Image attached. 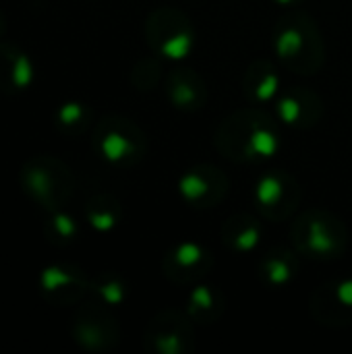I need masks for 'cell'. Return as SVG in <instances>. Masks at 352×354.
<instances>
[{
    "mask_svg": "<svg viewBox=\"0 0 352 354\" xmlns=\"http://www.w3.org/2000/svg\"><path fill=\"white\" fill-rule=\"evenodd\" d=\"M295 249L286 247H274L270 249L257 263V276L263 286L270 288H286L297 272H299V259Z\"/></svg>",
    "mask_w": 352,
    "mask_h": 354,
    "instance_id": "obj_15",
    "label": "cell"
},
{
    "mask_svg": "<svg viewBox=\"0 0 352 354\" xmlns=\"http://www.w3.org/2000/svg\"><path fill=\"white\" fill-rule=\"evenodd\" d=\"M168 102L180 112H199L207 104L205 79L193 68H174L164 83Z\"/></svg>",
    "mask_w": 352,
    "mask_h": 354,
    "instance_id": "obj_12",
    "label": "cell"
},
{
    "mask_svg": "<svg viewBox=\"0 0 352 354\" xmlns=\"http://www.w3.org/2000/svg\"><path fill=\"white\" fill-rule=\"evenodd\" d=\"M311 317L328 328L352 326V280H332L313 290Z\"/></svg>",
    "mask_w": 352,
    "mask_h": 354,
    "instance_id": "obj_11",
    "label": "cell"
},
{
    "mask_svg": "<svg viewBox=\"0 0 352 354\" xmlns=\"http://www.w3.org/2000/svg\"><path fill=\"white\" fill-rule=\"evenodd\" d=\"M230 191V178L214 164H195L178 178V193L191 207L210 209L220 205Z\"/></svg>",
    "mask_w": 352,
    "mask_h": 354,
    "instance_id": "obj_8",
    "label": "cell"
},
{
    "mask_svg": "<svg viewBox=\"0 0 352 354\" xmlns=\"http://www.w3.org/2000/svg\"><path fill=\"white\" fill-rule=\"evenodd\" d=\"M216 259L207 247L195 241H183L162 257V274L176 286L199 284L214 268Z\"/></svg>",
    "mask_w": 352,
    "mask_h": 354,
    "instance_id": "obj_9",
    "label": "cell"
},
{
    "mask_svg": "<svg viewBox=\"0 0 352 354\" xmlns=\"http://www.w3.org/2000/svg\"><path fill=\"white\" fill-rule=\"evenodd\" d=\"M185 311L189 313V317L195 324H201V326L218 324L226 311V297L220 288L199 282L189 292V301H187Z\"/></svg>",
    "mask_w": 352,
    "mask_h": 354,
    "instance_id": "obj_16",
    "label": "cell"
},
{
    "mask_svg": "<svg viewBox=\"0 0 352 354\" xmlns=\"http://www.w3.org/2000/svg\"><path fill=\"white\" fill-rule=\"evenodd\" d=\"M187 311L164 309L147 326L145 351L156 354H191L195 351V328Z\"/></svg>",
    "mask_w": 352,
    "mask_h": 354,
    "instance_id": "obj_7",
    "label": "cell"
},
{
    "mask_svg": "<svg viewBox=\"0 0 352 354\" xmlns=\"http://www.w3.org/2000/svg\"><path fill=\"white\" fill-rule=\"evenodd\" d=\"M276 4H280V6H286V8H295V6H299L303 0H274Z\"/></svg>",
    "mask_w": 352,
    "mask_h": 354,
    "instance_id": "obj_22",
    "label": "cell"
},
{
    "mask_svg": "<svg viewBox=\"0 0 352 354\" xmlns=\"http://www.w3.org/2000/svg\"><path fill=\"white\" fill-rule=\"evenodd\" d=\"M95 147L112 164H137L147 151V137L133 120L108 116L95 131Z\"/></svg>",
    "mask_w": 352,
    "mask_h": 354,
    "instance_id": "obj_6",
    "label": "cell"
},
{
    "mask_svg": "<svg viewBox=\"0 0 352 354\" xmlns=\"http://www.w3.org/2000/svg\"><path fill=\"white\" fill-rule=\"evenodd\" d=\"M93 322L95 319H85V324L81 326V332H79V338L87 346L100 348V346H108L110 342L116 340V328L110 319L104 324H93Z\"/></svg>",
    "mask_w": 352,
    "mask_h": 354,
    "instance_id": "obj_18",
    "label": "cell"
},
{
    "mask_svg": "<svg viewBox=\"0 0 352 354\" xmlns=\"http://www.w3.org/2000/svg\"><path fill=\"white\" fill-rule=\"evenodd\" d=\"M272 46L278 60L297 75H315L326 62V41L317 21L299 8L284 12L278 19Z\"/></svg>",
    "mask_w": 352,
    "mask_h": 354,
    "instance_id": "obj_2",
    "label": "cell"
},
{
    "mask_svg": "<svg viewBox=\"0 0 352 354\" xmlns=\"http://www.w3.org/2000/svg\"><path fill=\"white\" fill-rule=\"evenodd\" d=\"M60 118H62V122H64V124H77V122H83V120H85V108H83V106H75V104H71V106H66V108L62 110Z\"/></svg>",
    "mask_w": 352,
    "mask_h": 354,
    "instance_id": "obj_21",
    "label": "cell"
},
{
    "mask_svg": "<svg viewBox=\"0 0 352 354\" xmlns=\"http://www.w3.org/2000/svg\"><path fill=\"white\" fill-rule=\"evenodd\" d=\"M274 110L284 127L307 131L322 122L326 106L317 91L309 87H290L278 93L274 102Z\"/></svg>",
    "mask_w": 352,
    "mask_h": 354,
    "instance_id": "obj_10",
    "label": "cell"
},
{
    "mask_svg": "<svg viewBox=\"0 0 352 354\" xmlns=\"http://www.w3.org/2000/svg\"><path fill=\"white\" fill-rule=\"evenodd\" d=\"M220 239L228 251L247 255L259 247V243L263 239V226H261L259 218H255L247 212H239L222 224Z\"/></svg>",
    "mask_w": 352,
    "mask_h": 354,
    "instance_id": "obj_14",
    "label": "cell"
},
{
    "mask_svg": "<svg viewBox=\"0 0 352 354\" xmlns=\"http://www.w3.org/2000/svg\"><path fill=\"white\" fill-rule=\"evenodd\" d=\"M282 91V75L278 66L268 58H255L243 75V93L253 106H266L276 102Z\"/></svg>",
    "mask_w": 352,
    "mask_h": 354,
    "instance_id": "obj_13",
    "label": "cell"
},
{
    "mask_svg": "<svg viewBox=\"0 0 352 354\" xmlns=\"http://www.w3.org/2000/svg\"><path fill=\"white\" fill-rule=\"evenodd\" d=\"M160 75H162V66L154 56L141 58L133 68V83L139 91H149L158 85Z\"/></svg>",
    "mask_w": 352,
    "mask_h": 354,
    "instance_id": "obj_19",
    "label": "cell"
},
{
    "mask_svg": "<svg viewBox=\"0 0 352 354\" xmlns=\"http://www.w3.org/2000/svg\"><path fill=\"white\" fill-rule=\"evenodd\" d=\"M95 290H98L100 297H102L106 303H110V305H120L122 299H124V292H127V288L122 286V282H118L116 278L102 282Z\"/></svg>",
    "mask_w": 352,
    "mask_h": 354,
    "instance_id": "obj_20",
    "label": "cell"
},
{
    "mask_svg": "<svg viewBox=\"0 0 352 354\" xmlns=\"http://www.w3.org/2000/svg\"><path fill=\"white\" fill-rule=\"evenodd\" d=\"M303 199L301 185L290 172L270 170L266 172L253 191V203L259 216L268 222H286L290 220Z\"/></svg>",
    "mask_w": 352,
    "mask_h": 354,
    "instance_id": "obj_5",
    "label": "cell"
},
{
    "mask_svg": "<svg viewBox=\"0 0 352 354\" xmlns=\"http://www.w3.org/2000/svg\"><path fill=\"white\" fill-rule=\"evenodd\" d=\"M89 222L98 228V230H110L112 226L118 224L120 218V207L114 199L110 197H98L89 203L87 209Z\"/></svg>",
    "mask_w": 352,
    "mask_h": 354,
    "instance_id": "obj_17",
    "label": "cell"
},
{
    "mask_svg": "<svg viewBox=\"0 0 352 354\" xmlns=\"http://www.w3.org/2000/svg\"><path fill=\"white\" fill-rule=\"evenodd\" d=\"M218 151L239 164H261L282 151V129L278 116L261 106H245L228 114L216 129Z\"/></svg>",
    "mask_w": 352,
    "mask_h": 354,
    "instance_id": "obj_1",
    "label": "cell"
},
{
    "mask_svg": "<svg viewBox=\"0 0 352 354\" xmlns=\"http://www.w3.org/2000/svg\"><path fill=\"white\" fill-rule=\"evenodd\" d=\"M290 241L299 255L334 261L340 259L351 243L349 226L340 216L326 207H307L290 224Z\"/></svg>",
    "mask_w": 352,
    "mask_h": 354,
    "instance_id": "obj_3",
    "label": "cell"
},
{
    "mask_svg": "<svg viewBox=\"0 0 352 354\" xmlns=\"http://www.w3.org/2000/svg\"><path fill=\"white\" fill-rule=\"evenodd\" d=\"M145 39L149 48L164 58L185 60L197 44V31L189 15L176 6H160L145 21Z\"/></svg>",
    "mask_w": 352,
    "mask_h": 354,
    "instance_id": "obj_4",
    "label": "cell"
}]
</instances>
